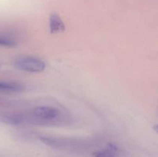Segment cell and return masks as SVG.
I'll list each match as a JSON object with an SVG mask.
<instances>
[{"label":"cell","instance_id":"obj_2","mask_svg":"<svg viewBox=\"0 0 158 157\" xmlns=\"http://www.w3.org/2000/svg\"><path fill=\"white\" fill-rule=\"evenodd\" d=\"M40 140L44 144L56 148L68 151H85L94 147L96 142L92 139H70L58 138L52 136H42Z\"/></svg>","mask_w":158,"mask_h":157},{"label":"cell","instance_id":"obj_7","mask_svg":"<svg viewBox=\"0 0 158 157\" xmlns=\"http://www.w3.org/2000/svg\"><path fill=\"white\" fill-rule=\"evenodd\" d=\"M0 46H7V47H12L15 46V42L7 37L0 36Z\"/></svg>","mask_w":158,"mask_h":157},{"label":"cell","instance_id":"obj_1","mask_svg":"<svg viewBox=\"0 0 158 157\" xmlns=\"http://www.w3.org/2000/svg\"><path fill=\"white\" fill-rule=\"evenodd\" d=\"M23 125H54L64 120V115L56 108L39 106L26 114L22 113Z\"/></svg>","mask_w":158,"mask_h":157},{"label":"cell","instance_id":"obj_4","mask_svg":"<svg viewBox=\"0 0 158 157\" xmlns=\"http://www.w3.org/2000/svg\"><path fill=\"white\" fill-rule=\"evenodd\" d=\"M49 29L52 34L60 33L65 30V25L60 15L52 13L49 17Z\"/></svg>","mask_w":158,"mask_h":157},{"label":"cell","instance_id":"obj_3","mask_svg":"<svg viewBox=\"0 0 158 157\" xmlns=\"http://www.w3.org/2000/svg\"><path fill=\"white\" fill-rule=\"evenodd\" d=\"M14 66L19 70L27 72H41L46 68V65L39 58L33 57H23L17 59Z\"/></svg>","mask_w":158,"mask_h":157},{"label":"cell","instance_id":"obj_5","mask_svg":"<svg viewBox=\"0 0 158 157\" xmlns=\"http://www.w3.org/2000/svg\"><path fill=\"white\" fill-rule=\"evenodd\" d=\"M94 157H119L120 151L117 146L109 143L106 148L94 152Z\"/></svg>","mask_w":158,"mask_h":157},{"label":"cell","instance_id":"obj_6","mask_svg":"<svg viewBox=\"0 0 158 157\" xmlns=\"http://www.w3.org/2000/svg\"><path fill=\"white\" fill-rule=\"evenodd\" d=\"M25 89L23 84L17 83H6L0 82V90L9 91V92H20Z\"/></svg>","mask_w":158,"mask_h":157}]
</instances>
